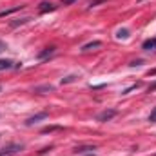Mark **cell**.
I'll return each mask as SVG.
<instances>
[{
	"instance_id": "6da1fadb",
	"label": "cell",
	"mask_w": 156,
	"mask_h": 156,
	"mask_svg": "<svg viewBox=\"0 0 156 156\" xmlns=\"http://www.w3.org/2000/svg\"><path fill=\"white\" fill-rule=\"evenodd\" d=\"M24 147H26L24 144H9V145H5V147L0 149V156H15V154H18V153H22Z\"/></svg>"
},
{
	"instance_id": "7a4b0ae2",
	"label": "cell",
	"mask_w": 156,
	"mask_h": 156,
	"mask_svg": "<svg viewBox=\"0 0 156 156\" xmlns=\"http://www.w3.org/2000/svg\"><path fill=\"white\" fill-rule=\"evenodd\" d=\"M115 116H116V109H105V111H102L96 116V120L98 122H109V120H113Z\"/></svg>"
},
{
	"instance_id": "3957f363",
	"label": "cell",
	"mask_w": 156,
	"mask_h": 156,
	"mask_svg": "<svg viewBox=\"0 0 156 156\" xmlns=\"http://www.w3.org/2000/svg\"><path fill=\"white\" fill-rule=\"evenodd\" d=\"M49 116V113H45V111H42V113H37V115H33V116H29L26 120V125H33V123H37L40 120H45V118Z\"/></svg>"
},
{
	"instance_id": "277c9868",
	"label": "cell",
	"mask_w": 156,
	"mask_h": 156,
	"mask_svg": "<svg viewBox=\"0 0 156 156\" xmlns=\"http://www.w3.org/2000/svg\"><path fill=\"white\" fill-rule=\"evenodd\" d=\"M142 49L145 51H156V38H149L142 44Z\"/></svg>"
},
{
	"instance_id": "5b68a950",
	"label": "cell",
	"mask_w": 156,
	"mask_h": 156,
	"mask_svg": "<svg viewBox=\"0 0 156 156\" xmlns=\"http://www.w3.org/2000/svg\"><path fill=\"white\" fill-rule=\"evenodd\" d=\"M56 7H58L56 4H49V2H44V4H42V5L38 7V11L42 13V15H44V13H47V11H55Z\"/></svg>"
},
{
	"instance_id": "8992f818",
	"label": "cell",
	"mask_w": 156,
	"mask_h": 156,
	"mask_svg": "<svg viewBox=\"0 0 156 156\" xmlns=\"http://www.w3.org/2000/svg\"><path fill=\"white\" fill-rule=\"evenodd\" d=\"M102 45V42L100 40H94V42H89V44H85V45H82V51L85 53V51H91V49H96V47H100Z\"/></svg>"
},
{
	"instance_id": "52a82bcc",
	"label": "cell",
	"mask_w": 156,
	"mask_h": 156,
	"mask_svg": "<svg viewBox=\"0 0 156 156\" xmlns=\"http://www.w3.org/2000/svg\"><path fill=\"white\" fill-rule=\"evenodd\" d=\"M51 91H55V87L53 85H49V83H45V85H38V87H35V93H51Z\"/></svg>"
},
{
	"instance_id": "ba28073f",
	"label": "cell",
	"mask_w": 156,
	"mask_h": 156,
	"mask_svg": "<svg viewBox=\"0 0 156 156\" xmlns=\"http://www.w3.org/2000/svg\"><path fill=\"white\" fill-rule=\"evenodd\" d=\"M13 67H16L13 60H0V71H4V69H13Z\"/></svg>"
},
{
	"instance_id": "9c48e42d",
	"label": "cell",
	"mask_w": 156,
	"mask_h": 156,
	"mask_svg": "<svg viewBox=\"0 0 156 156\" xmlns=\"http://www.w3.org/2000/svg\"><path fill=\"white\" fill-rule=\"evenodd\" d=\"M24 5H16V7H13V9H4V11H0V18L2 16H9L11 13H15V11H20Z\"/></svg>"
},
{
	"instance_id": "30bf717a",
	"label": "cell",
	"mask_w": 156,
	"mask_h": 156,
	"mask_svg": "<svg viewBox=\"0 0 156 156\" xmlns=\"http://www.w3.org/2000/svg\"><path fill=\"white\" fill-rule=\"evenodd\" d=\"M53 53H55V47H45L44 51L38 53V58L42 60V58H45V56H49V55H53Z\"/></svg>"
},
{
	"instance_id": "8fae6325",
	"label": "cell",
	"mask_w": 156,
	"mask_h": 156,
	"mask_svg": "<svg viewBox=\"0 0 156 156\" xmlns=\"http://www.w3.org/2000/svg\"><path fill=\"white\" fill-rule=\"evenodd\" d=\"M94 149H96L94 145H83V147H76V153L85 154V153H91V151H94Z\"/></svg>"
},
{
	"instance_id": "7c38bea8",
	"label": "cell",
	"mask_w": 156,
	"mask_h": 156,
	"mask_svg": "<svg viewBox=\"0 0 156 156\" xmlns=\"http://www.w3.org/2000/svg\"><path fill=\"white\" fill-rule=\"evenodd\" d=\"M31 18L29 16H26V18H20V20H15V22H11V27H16V26H22V24H26V22H29Z\"/></svg>"
},
{
	"instance_id": "4fadbf2b",
	"label": "cell",
	"mask_w": 156,
	"mask_h": 156,
	"mask_svg": "<svg viewBox=\"0 0 156 156\" xmlns=\"http://www.w3.org/2000/svg\"><path fill=\"white\" fill-rule=\"evenodd\" d=\"M76 75H69V76H66V78H62V83H71V82H75L76 80Z\"/></svg>"
},
{
	"instance_id": "5bb4252c",
	"label": "cell",
	"mask_w": 156,
	"mask_h": 156,
	"mask_svg": "<svg viewBox=\"0 0 156 156\" xmlns=\"http://www.w3.org/2000/svg\"><path fill=\"white\" fill-rule=\"evenodd\" d=\"M116 37L118 38H127V37H129V31H127V29H120Z\"/></svg>"
},
{
	"instance_id": "9a60e30c",
	"label": "cell",
	"mask_w": 156,
	"mask_h": 156,
	"mask_svg": "<svg viewBox=\"0 0 156 156\" xmlns=\"http://www.w3.org/2000/svg\"><path fill=\"white\" fill-rule=\"evenodd\" d=\"M58 129H60L58 125H53V127H45L42 133H44V134H47V133H53V131H58Z\"/></svg>"
},
{
	"instance_id": "2e32d148",
	"label": "cell",
	"mask_w": 156,
	"mask_h": 156,
	"mask_svg": "<svg viewBox=\"0 0 156 156\" xmlns=\"http://www.w3.org/2000/svg\"><path fill=\"white\" fill-rule=\"evenodd\" d=\"M149 122L151 123H156V107L151 111V115H149Z\"/></svg>"
},
{
	"instance_id": "e0dca14e",
	"label": "cell",
	"mask_w": 156,
	"mask_h": 156,
	"mask_svg": "<svg viewBox=\"0 0 156 156\" xmlns=\"http://www.w3.org/2000/svg\"><path fill=\"white\" fill-rule=\"evenodd\" d=\"M100 2H105V0H93V2L89 4V7H94V5H98Z\"/></svg>"
},
{
	"instance_id": "ac0fdd59",
	"label": "cell",
	"mask_w": 156,
	"mask_h": 156,
	"mask_svg": "<svg viewBox=\"0 0 156 156\" xmlns=\"http://www.w3.org/2000/svg\"><path fill=\"white\" fill-rule=\"evenodd\" d=\"M73 2H76V0H62V5H69V4H73Z\"/></svg>"
},
{
	"instance_id": "d6986e66",
	"label": "cell",
	"mask_w": 156,
	"mask_h": 156,
	"mask_svg": "<svg viewBox=\"0 0 156 156\" xmlns=\"http://www.w3.org/2000/svg\"><path fill=\"white\" fill-rule=\"evenodd\" d=\"M140 64H142V60H134V62H131L133 67H134V66H140Z\"/></svg>"
},
{
	"instance_id": "ffe728a7",
	"label": "cell",
	"mask_w": 156,
	"mask_h": 156,
	"mask_svg": "<svg viewBox=\"0 0 156 156\" xmlns=\"http://www.w3.org/2000/svg\"><path fill=\"white\" fill-rule=\"evenodd\" d=\"M4 49H5V44H2V42H0V53H2Z\"/></svg>"
},
{
	"instance_id": "44dd1931",
	"label": "cell",
	"mask_w": 156,
	"mask_h": 156,
	"mask_svg": "<svg viewBox=\"0 0 156 156\" xmlns=\"http://www.w3.org/2000/svg\"><path fill=\"white\" fill-rule=\"evenodd\" d=\"M154 89H156V83H153V85L149 87V91H154Z\"/></svg>"
},
{
	"instance_id": "7402d4cb",
	"label": "cell",
	"mask_w": 156,
	"mask_h": 156,
	"mask_svg": "<svg viewBox=\"0 0 156 156\" xmlns=\"http://www.w3.org/2000/svg\"><path fill=\"white\" fill-rule=\"evenodd\" d=\"M0 89H2V85H0Z\"/></svg>"
}]
</instances>
